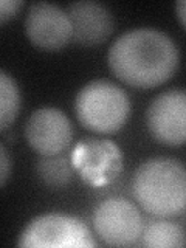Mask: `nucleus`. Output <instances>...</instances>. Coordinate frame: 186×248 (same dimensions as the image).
Listing matches in <instances>:
<instances>
[{"mask_svg":"<svg viewBox=\"0 0 186 248\" xmlns=\"http://www.w3.org/2000/svg\"><path fill=\"white\" fill-rule=\"evenodd\" d=\"M108 67L124 84L154 89L170 79L178 68V50L168 34L137 28L120 36L108 50Z\"/></svg>","mask_w":186,"mask_h":248,"instance_id":"obj_1","label":"nucleus"},{"mask_svg":"<svg viewBox=\"0 0 186 248\" xmlns=\"http://www.w3.org/2000/svg\"><path fill=\"white\" fill-rule=\"evenodd\" d=\"M132 189L144 211L157 217H174L185 211L186 170L178 160L158 157L135 170Z\"/></svg>","mask_w":186,"mask_h":248,"instance_id":"obj_2","label":"nucleus"},{"mask_svg":"<svg viewBox=\"0 0 186 248\" xmlns=\"http://www.w3.org/2000/svg\"><path fill=\"white\" fill-rule=\"evenodd\" d=\"M75 112L84 127L98 134H113L126 124L130 101L120 85L98 79L79 90L75 99Z\"/></svg>","mask_w":186,"mask_h":248,"instance_id":"obj_3","label":"nucleus"},{"mask_svg":"<svg viewBox=\"0 0 186 248\" xmlns=\"http://www.w3.org/2000/svg\"><path fill=\"white\" fill-rule=\"evenodd\" d=\"M19 245L27 248H90L96 247V242L82 220L51 213L31 220L22 231Z\"/></svg>","mask_w":186,"mask_h":248,"instance_id":"obj_4","label":"nucleus"},{"mask_svg":"<svg viewBox=\"0 0 186 248\" xmlns=\"http://www.w3.org/2000/svg\"><path fill=\"white\" fill-rule=\"evenodd\" d=\"M96 234L104 244L112 247L134 245L141 236L143 217L132 202L112 197L96 206L93 214Z\"/></svg>","mask_w":186,"mask_h":248,"instance_id":"obj_5","label":"nucleus"},{"mask_svg":"<svg viewBox=\"0 0 186 248\" xmlns=\"http://www.w3.org/2000/svg\"><path fill=\"white\" fill-rule=\"evenodd\" d=\"M25 137L33 149L44 155H59L72 143L73 129L68 116L56 107H41L30 115Z\"/></svg>","mask_w":186,"mask_h":248,"instance_id":"obj_6","label":"nucleus"},{"mask_svg":"<svg viewBox=\"0 0 186 248\" xmlns=\"http://www.w3.org/2000/svg\"><path fill=\"white\" fill-rule=\"evenodd\" d=\"M147 127L158 143L182 146L186 140V95L183 90H166L147 108Z\"/></svg>","mask_w":186,"mask_h":248,"instance_id":"obj_7","label":"nucleus"},{"mask_svg":"<svg viewBox=\"0 0 186 248\" xmlns=\"http://www.w3.org/2000/svg\"><path fill=\"white\" fill-rule=\"evenodd\" d=\"M25 31L31 42L46 51L64 48L73 37L67 11L46 2L30 6L25 19Z\"/></svg>","mask_w":186,"mask_h":248,"instance_id":"obj_8","label":"nucleus"},{"mask_svg":"<svg viewBox=\"0 0 186 248\" xmlns=\"http://www.w3.org/2000/svg\"><path fill=\"white\" fill-rule=\"evenodd\" d=\"M73 39L81 45H98L107 41L113 33L115 20L104 5L96 2H76L68 6Z\"/></svg>","mask_w":186,"mask_h":248,"instance_id":"obj_9","label":"nucleus"},{"mask_svg":"<svg viewBox=\"0 0 186 248\" xmlns=\"http://www.w3.org/2000/svg\"><path fill=\"white\" fill-rule=\"evenodd\" d=\"M78 161L82 166L85 175L104 177L108 175V170L116 172L120 166V154L116 147L107 141H90L85 143V147H81L78 154Z\"/></svg>","mask_w":186,"mask_h":248,"instance_id":"obj_10","label":"nucleus"},{"mask_svg":"<svg viewBox=\"0 0 186 248\" xmlns=\"http://www.w3.org/2000/svg\"><path fill=\"white\" fill-rule=\"evenodd\" d=\"M143 245L151 248H182L185 247V231L178 223L169 220H152L141 231Z\"/></svg>","mask_w":186,"mask_h":248,"instance_id":"obj_11","label":"nucleus"},{"mask_svg":"<svg viewBox=\"0 0 186 248\" xmlns=\"http://www.w3.org/2000/svg\"><path fill=\"white\" fill-rule=\"evenodd\" d=\"M20 110V92L17 82L0 70V130L11 126Z\"/></svg>","mask_w":186,"mask_h":248,"instance_id":"obj_12","label":"nucleus"},{"mask_svg":"<svg viewBox=\"0 0 186 248\" xmlns=\"http://www.w3.org/2000/svg\"><path fill=\"white\" fill-rule=\"evenodd\" d=\"M37 174L42 178L45 185H48L50 188L59 189L65 188V186L72 182L73 170L70 163L58 157V155H51V157H45L37 163Z\"/></svg>","mask_w":186,"mask_h":248,"instance_id":"obj_13","label":"nucleus"},{"mask_svg":"<svg viewBox=\"0 0 186 248\" xmlns=\"http://www.w3.org/2000/svg\"><path fill=\"white\" fill-rule=\"evenodd\" d=\"M11 172V158L5 146L0 143V188L8 182Z\"/></svg>","mask_w":186,"mask_h":248,"instance_id":"obj_14","label":"nucleus"},{"mask_svg":"<svg viewBox=\"0 0 186 248\" xmlns=\"http://www.w3.org/2000/svg\"><path fill=\"white\" fill-rule=\"evenodd\" d=\"M20 6L22 2H19V0H0V23L17 14Z\"/></svg>","mask_w":186,"mask_h":248,"instance_id":"obj_15","label":"nucleus"},{"mask_svg":"<svg viewBox=\"0 0 186 248\" xmlns=\"http://www.w3.org/2000/svg\"><path fill=\"white\" fill-rule=\"evenodd\" d=\"M185 8H186V3L183 0L177 3V14H178V19H180L182 27H185Z\"/></svg>","mask_w":186,"mask_h":248,"instance_id":"obj_16","label":"nucleus"}]
</instances>
